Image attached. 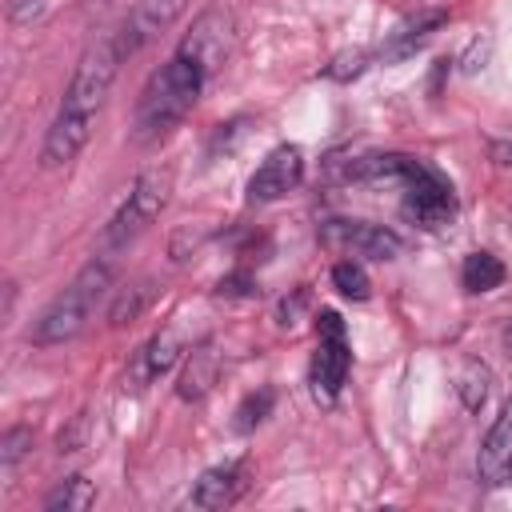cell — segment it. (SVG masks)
Wrapping results in <instances>:
<instances>
[{
  "mask_svg": "<svg viewBox=\"0 0 512 512\" xmlns=\"http://www.w3.org/2000/svg\"><path fill=\"white\" fill-rule=\"evenodd\" d=\"M268 412H272V388L248 392V396H244V404L236 408V428H240V432H252Z\"/></svg>",
  "mask_w": 512,
  "mask_h": 512,
  "instance_id": "cell-19",
  "label": "cell"
},
{
  "mask_svg": "<svg viewBox=\"0 0 512 512\" xmlns=\"http://www.w3.org/2000/svg\"><path fill=\"white\" fill-rule=\"evenodd\" d=\"M300 180H304V156H300V148L296 144H280L252 172V180H248V204H272V200L288 196Z\"/></svg>",
  "mask_w": 512,
  "mask_h": 512,
  "instance_id": "cell-6",
  "label": "cell"
},
{
  "mask_svg": "<svg viewBox=\"0 0 512 512\" xmlns=\"http://www.w3.org/2000/svg\"><path fill=\"white\" fill-rule=\"evenodd\" d=\"M28 448H32V428H24V424L8 428V432L0 436V468L12 472V468L28 456Z\"/></svg>",
  "mask_w": 512,
  "mask_h": 512,
  "instance_id": "cell-18",
  "label": "cell"
},
{
  "mask_svg": "<svg viewBox=\"0 0 512 512\" xmlns=\"http://www.w3.org/2000/svg\"><path fill=\"white\" fill-rule=\"evenodd\" d=\"M176 360H180V340H176V332H160V336H152V340L140 348L136 364H132V380H136V388H144L148 380L164 376Z\"/></svg>",
  "mask_w": 512,
  "mask_h": 512,
  "instance_id": "cell-12",
  "label": "cell"
},
{
  "mask_svg": "<svg viewBox=\"0 0 512 512\" xmlns=\"http://www.w3.org/2000/svg\"><path fill=\"white\" fill-rule=\"evenodd\" d=\"M508 156H512V152H508Z\"/></svg>",
  "mask_w": 512,
  "mask_h": 512,
  "instance_id": "cell-27",
  "label": "cell"
},
{
  "mask_svg": "<svg viewBox=\"0 0 512 512\" xmlns=\"http://www.w3.org/2000/svg\"><path fill=\"white\" fill-rule=\"evenodd\" d=\"M500 340H504V348H508V352H512V324H508V328H504V332H500Z\"/></svg>",
  "mask_w": 512,
  "mask_h": 512,
  "instance_id": "cell-24",
  "label": "cell"
},
{
  "mask_svg": "<svg viewBox=\"0 0 512 512\" xmlns=\"http://www.w3.org/2000/svg\"><path fill=\"white\" fill-rule=\"evenodd\" d=\"M120 60H124V44H120V32L112 36H100L96 44L84 48L68 88H64V100H60V112L52 120V128L44 132V144H40V168H64L80 156V148L88 144L92 136V124L112 92V80L120 72Z\"/></svg>",
  "mask_w": 512,
  "mask_h": 512,
  "instance_id": "cell-1",
  "label": "cell"
},
{
  "mask_svg": "<svg viewBox=\"0 0 512 512\" xmlns=\"http://www.w3.org/2000/svg\"><path fill=\"white\" fill-rule=\"evenodd\" d=\"M108 284H112V264H108V256L88 260V264L72 276V284H68L64 292H56V296L48 300V308L36 316V324H32V332H28L32 344H36V348H56V344L76 340V336L84 332L88 316L96 312V304L104 300Z\"/></svg>",
  "mask_w": 512,
  "mask_h": 512,
  "instance_id": "cell-3",
  "label": "cell"
},
{
  "mask_svg": "<svg viewBox=\"0 0 512 512\" xmlns=\"http://www.w3.org/2000/svg\"><path fill=\"white\" fill-rule=\"evenodd\" d=\"M188 4H192V0H140V4L132 8L128 24L120 28L124 56L140 52V48H144V44H152L160 32H168V28L184 16V8H188Z\"/></svg>",
  "mask_w": 512,
  "mask_h": 512,
  "instance_id": "cell-8",
  "label": "cell"
},
{
  "mask_svg": "<svg viewBox=\"0 0 512 512\" xmlns=\"http://www.w3.org/2000/svg\"><path fill=\"white\" fill-rule=\"evenodd\" d=\"M168 196H172V172H168V168H144V172L132 180L124 204L116 208V216H112L108 228H104V252H116V248H124L128 240H136V236L164 212Z\"/></svg>",
  "mask_w": 512,
  "mask_h": 512,
  "instance_id": "cell-4",
  "label": "cell"
},
{
  "mask_svg": "<svg viewBox=\"0 0 512 512\" xmlns=\"http://www.w3.org/2000/svg\"><path fill=\"white\" fill-rule=\"evenodd\" d=\"M184 48L196 52V56L212 68V76H216L220 64L228 60V48H232V16H228L224 8H208V12H200L196 24H192V32L184 36Z\"/></svg>",
  "mask_w": 512,
  "mask_h": 512,
  "instance_id": "cell-10",
  "label": "cell"
},
{
  "mask_svg": "<svg viewBox=\"0 0 512 512\" xmlns=\"http://www.w3.org/2000/svg\"><path fill=\"white\" fill-rule=\"evenodd\" d=\"M92 500H96L92 480L88 476H68L44 496V512H84V508H92Z\"/></svg>",
  "mask_w": 512,
  "mask_h": 512,
  "instance_id": "cell-16",
  "label": "cell"
},
{
  "mask_svg": "<svg viewBox=\"0 0 512 512\" xmlns=\"http://www.w3.org/2000/svg\"><path fill=\"white\" fill-rule=\"evenodd\" d=\"M364 64H368V56L364 52H356V56H340L332 68H328V76H356V72H364Z\"/></svg>",
  "mask_w": 512,
  "mask_h": 512,
  "instance_id": "cell-22",
  "label": "cell"
},
{
  "mask_svg": "<svg viewBox=\"0 0 512 512\" xmlns=\"http://www.w3.org/2000/svg\"><path fill=\"white\" fill-rule=\"evenodd\" d=\"M144 300H148V284H136V288H128L116 304H112V312H108V320H112V328H120L124 320H132L140 308H144Z\"/></svg>",
  "mask_w": 512,
  "mask_h": 512,
  "instance_id": "cell-20",
  "label": "cell"
},
{
  "mask_svg": "<svg viewBox=\"0 0 512 512\" xmlns=\"http://www.w3.org/2000/svg\"><path fill=\"white\" fill-rule=\"evenodd\" d=\"M244 488H248V464H244V460L216 464V468H208V472L196 480L188 504H192V508H228V504H236V500L244 496Z\"/></svg>",
  "mask_w": 512,
  "mask_h": 512,
  "instance_id": "cell-11",
  "label": "cell"
},
{
  "mask_svg": "<svg viewBox=\"0 0 512 512\" xmlns=\"http://www.w3.org/2000/svg\"><path fill=\"white\" fill-rule=\"evenodd\" d=\"M332 284H336V292L348 296V300H368V292H372L368 272H364L360 260H340V264L332 268Z\"/></svg>",
  "mask_w": 512,
  "mask_h": 512,
  "instance_id": "cell-17",
  "label": "cell"
},
{
  "mask_svg": "<svg viewBox=\"0 0 512 512\" xmlns=\"http://www.w3.org/2000/svg\"><path fill=\"white\" fill-rule=\"evenodd\" d=\"M212 80V68L196 56V52H188L184 44L168 56V64H160L152 76H148V84H144V92H140V100H136V120H132V140L136 144H156V140H164L192 108H196V100H200V92H204V84Z\"/></svg>",
  "mask_w": 512,
  "mask_h": 512,
  "instance_id": "cell-2",
  "label": "cell"
},
{
  "mask_svg": "<svg viewBox=\"0 0 512 512\" xmlns=\"http://www.w3.org/2000/svg\"><path fill=\"white\" fill-rule=\"evenodd\" d=\"M508 480H512V476H508Z\"/></svg>",
  "mask_w": 512,
  "mask_h": 512,
  "instance_id": "cell-26",
  "label": "cell"
},
{
  "mask_svg": "<svg viewBox=\"0 0 512 512\" xmlns=\"http://www.w3.org/2000/svg\"><path fill=\"white\" fill-rule=\"evenodd\" d=\"M324 244L344 248L352 256H368V260H392L404 240L384 228V224H364V220H328L324 224Z\"/></svg>",
  "mask_w": 512,
  "mask_h": 512,
  "instance_id": "cell-7",
  "label": "cell"
},
{
  "mask_svg": "<svg viewBox=\"0 0 512 512\" xmlns=\"http://www.w3.org/2000/svg\"><path fill=\"white\" fill-rule=\"evenodd\" d=\"M460 284L468 292H492L504 284V264L492 252H468L460 264Z\"/></svg>",
  "mask_w": 512,
  "mask_h": 512,
  "instance_id": "cell-15",
  "label": "cell"
},
{
  "mask_svg": "<svg viewBox=\"0 0 512 512\" xmlns=\"http://www.w3.org/2000/svg\"><path fill=\"white\" fill-rule=\"evenodd\" d=\"M216 376H220V356L212 348H200V352L188 356V364L180 372V384H176V396L180 400H204L208 388L216 384Z\"/></svg>",
  "mask_w": 512,
  "mask_h": 512,
  "instance_id": "cell-13",
  "label": "cell"
},
{
  "mask_svg": "<svg viewBox=\"0 0 512 512\" xmlns=\"http://www.w3.org/2000/svg\"><path fill=\"white\" fill-rule=\"evenodd\" d=\"M40 4H44V0H8V16H12L16 24H24V20H32V16L40 12Z\"/></svg>",
  "mask_w": 512,
  "mask_h": 512,
  "instance_id": "cell-23",
  "label": "cell"
},
{
  "mask_svg": "<svg viewBox=\"0 0 512 512\" xmlns=\"http://www.w3.org/2000/svg\"><path fill=\"white\" fill-rule=\"evenodd\" d=\"M460 396H464V404H468V408H480V404H484V396H488V372H484V368H476V376L460 384Z\"/></svg>",
  "mask_w": 512,
  "mask_h": 512,
  "instance_id": "cell-21",
  "label": "cell"
},
{
  "mask_svg": "<svg viewBox=\"0 0 512 512\" xmlns=\"http://www.w3.org/2000/svg\"><path fill=\"white\" fill-rule=\"evenodd\" d=\"M476 476L488 488H496L512 476V396L504 400L500 416L492 420V428H488V436L476 452Z\"/></svg>",
  "mask_w": 512,
  "mask_h": 512,
  "instance_id": "cell-9",
  "label": "cell"
},
{
  "mask_svg": "<svg viewBox=\"0 0 512 512\" xmlns=\"http://www.w3.org/2000/svg\"><path fill=\"white\" fill-rule=\"evenodd\" d=\"M444 24V12H420V16H412V20H404L392 36H388V44L380 48V56L384 60H396V56H408L416 44H424L436 28Z\"/></svg>",
  "mask_w": 512,
  "mask_h": 512,
  "instance_id": "cell-14",
  "label": "cell"
},
{
  "mask_svg": "<svg viewBox=\"0 0 512 512\" xmlns=\"http://www.w3.org/2000/svg\"><path fill=\"white\" fill-rule=\"evenodd\" d=\"M96 4H108V0H96Z\"/></svg>",
  "mask_w": 512,
  "mask_h": 512,
  "instance_id": "cell-25",
  "label": "cell"
},
{
  "mask_svg": "<svg viewBox=\"0 0 512 512\" xmlns=\"http://www.w3.org/2000/svg\"><path fill=\"white\" fill-rule=\"evenodd\" d=\"M316 356H312V368H308V384L316 392V400L332 404L348 380V364H352V352H348V332H344V320L336 312H320L316 316Z\"/></svg>",
  "mask_w": 512,
  "mask_h": 512,
  "instance_id": "cell-5",
  "label": "cell"
}]
</instances>
